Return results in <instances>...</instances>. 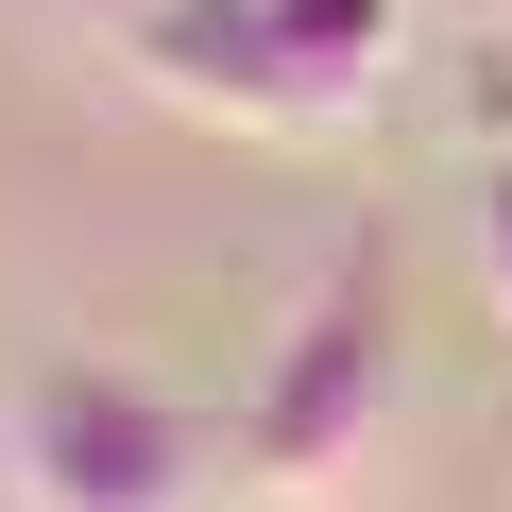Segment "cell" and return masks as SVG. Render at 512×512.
Listing matches in <instances>:
<instances>
[{"instance_id": "cell-1", "label": "cell", "mask_w": 512, "mask_h": 512, "mask_svg": "<svg viewBox=\"0 0 512 512\" xmlns=\"http://www.w3.org/2000/svg\"><path fill=\"white\" fill-rule=\"evenodd\" d=\"M393 410H410V274L359 239V256H325V274L291 291V325L256 342V376H239V495L342 512L376 478Z\"/></svg>"}, {"instance_id": "cell-2", "label": "cell", "mask_w": 512, "mask_h": 512, "mask_svg": "<svg viewBox=\"0 0 512 512\" xmlns=\"http://www.w3.org/2000/svg\"><path fill=\"white\" fill-rule=\"evenodd\" d=\"M0 495L18 512H222L239 410H188L137 359H35L0 393Z\"/></svg>"}, {"instance_id": "cell-3", "label": "cell", "mask_w": 512, "mask_h": 512, "mask_svg": "<svg viewBox=\"0 0 512 512\" xmlns=\"http://www.w3.org/2000/svg\"><path fill=\"white\" fill-rule=\"evenodd\" d=\"M444 120L461 154H512V18H444Z\"/></svg>"}, {"instance_id": "cell-4", "label": "cell", "mask_w": 512, "mask_h": 512, "mask_svg": "<svg viewBox=\"0 0 512 512\" xmlns=\"http://www.w3.org/2000/svg\"><path fill=\"white\" fill-rule=\"evenodd\" d=\"M52 18H69V35H103V52H120V35H137V18H154V0H52Z\"/></svg>"}, {"instance_id": "cell-5", "label": "cell", "mask_w": 512, "mask_h": 512, "mask_svg": "<svg viewBox=\"0 0 512 512\" xmlns=\"http://www.w3.org/2000/svg\"><path fill=\"white\" fill-rule=\"evenodd\" d=\"M427 18H512V0H427Z\"/></svg>"}]
</instances>
